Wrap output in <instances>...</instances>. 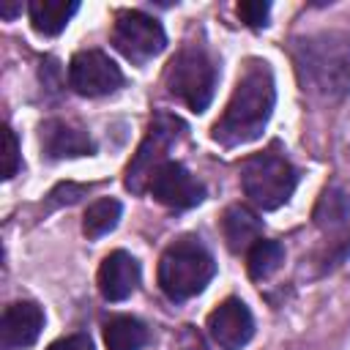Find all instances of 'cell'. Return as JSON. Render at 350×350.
I'll list each match as a JSON object with an SVG mask.
<instances>
[{
  "label": "cell",
  "mask_w": 350,
  "mask_h": 350,
  "mask_svg": "<svg viewBox=\"0 0 350 350\" xmlns=\"http://www.w3.org/2000/svg\"><path fill=\"white\" fill-rule=\"evenodd\" d=\"M276 101L273 74L265 60H249L235 82V90L221 112V118L213 123V139L224 148H235L243 142H252L262 134Z\"/></svg>",
  "instance_id": "cell-1"
},
{
  "label": "cell",
  "mask_w": 350,
  "mask_h": 350,
  "mask_svg": "<svg viewBox=\"0 0 350 350\" xmlns=\"http://www.w3.org/2000/svg\"><path fill=\"white\" fill-rule=\"evenodd\" d=\"M295 68L304 90L320 98H339L350 90V38L320 33L298 41Z\"/></svg>",
  "instance_id": "cell-2"
},
{
  "label": "cell",
  "mask_w": 350,
  "mask_h": 350,
  "mask_svg": "<svg viewBox=\"0 0 350 350\" xmlns=\"http://www.w3.org/2000/svg\"><path fill=\"white\" fill-rule=\"evenodd\" d=\"M213 273L216 262L205 243H200L197 238H180L170 243L159 260V284L172 301H183L202 293Z\"/></svg>",
  "instance_id": "cell-3"
},
{
  "label": "cell",
  "mask_w": 350,
  "mask_h": 350,
  "mask_svg": "<svg viewBox=\"0 0 350 350\" xmlns=\"http://www.w3.org/2000/svg\"><path fill=\"white\" fill-rule=\"evenodd\" d=\"M295 183H298L295 167L273 150L246 159V164L241 170V186H243L246 197L262 211H273V208L284 205L290 200Z\"/></svg>",
  "instance_id": "cell-4"
},
{
  "label": "cell",
  "mask_w": 350,
  "mask_h": 350,
  "mask_svg": "<svg viewBox=\"0 0 350 350\" xmlns=\"http://www.w3.org/2000/svg\"><path fill=\"white\" fill-rule=\"evenodd\" d=\"M167 90L180 98L189 109L202 112L211 98H213V88H216V66L213 60L202 52V49H180L170 66H167Z\"/></svg>",
  "instance_id": "cell-5"
},
{
  "label": "cell",
  "mask_w": 350,
  "mask_h": 350,
  "mask_svg": "<svg viewBox=\"0 0 350 350\" xmlns=\"http://www.w3.org/2000/svg\"><path fill=\"white\" fill-rule=\"evenodd\" d=\"M183 134V123L180 118L170 115V112H156L145 139L139 142L131 164L126 167V186L131 191H145L156 175V170L167 161V150L178 142V137Z\"/></svg>",
  "instance_id": "cell-6"
},
{
  "label": "cell",
  "mask_w": 350,
  "mask_h": 350,
  "mask_svg": "<svg viewBox=\"0 0 350 350\" xmlns=\"http://www.w3.org/2000/svg\"><path fill=\"white\" fill-rule=\"evenodd\" d=\"M112 44L131 63H148L164 49L167 36L153 16L142 11H120L112 27Z\"/></svg>",
  "instance_id": "cell-7"
},
{
  "label": "cell",
  "mask_w": 350,
  "mask_h": 350,
  "mask_svg": "<svg viewBox=\"0 0 350 350\" xmlns=\"http://www.w3.org/2000/svg\"><path fill=\"white\" fill-rule=\"evenodd\" d=\"M68 85L79 96H107L123 85V74L101 49H82L68 63Z\"/></svg>",
  "instance_id": "cell-8"
},
{
  "label": "cell",
  "mask_w": 350,
  "mask_h": 350,
  "mask_svg": "<svg viewBox=\"0 0 350 350\" xmlns=\"http://www.w3.org/2000/svg\"><path fill=\"white\" fill-rule=\"evenodd\" d=\"M148 189H150V194H153L161 205L178 208V211L194 208V205L202 200V194H205L202 183H200L183 164H178V161H164V164L156 170V175H153V180H150Z\"/></svg>",
  "instance_id": "cell-9"
},
{
  "label": "cell",
  "mask_w": 350,
  "mask_h": 350,
  "mask_svg": "<svg viewBox=\"0 0 350 350\" xmlns=\"http://www.w3.org/2000/svg\"><path fill=\"white\" fill-rule=\"evenodd\" d=\"M208 334L221 350H241L254 334V317L241 298H227L208 314Z\"/></svg>",
  "instance_id": "cell-10"
},
{
  "label": "cell",
  "mask_w": 350,
  "mask_h": 350,
  "mask_svg": "<svg viewBox=\"0 0 350 350\" xmlns=\"http://www.w3.org/2000/svg\"><path fill=\"white\" fill-rule=\"evenodd\" d=\"M139 284V262L129 252H109L98 268V290L107 301L129 298Z\"/></svg>",
  "instance_id": "cell-11"
},
{
  "label": "cell",
  "mask_w": 350,
  "mask_h": 350,
  "mask_svg": "<svg viewBox=\"0 0 350 350\" xmlns=\"http://www.w3.org/2000/svg\"><path fill=\"white\" fill-rule=\"evenodd\" d=\"M44 328V312L33 301H16L3 312V342L8 350L30 347Z\"/></svg>",
  "instance_id": "cell-12"
},
{
  "label": "cell",
  "mask_w": 350,
  "mask_h": 350,
  "mask_svg": "<svg viewBox=\"0 0 350 350\" xmlns=\"http://www.w3.org/2000/svg\"><path fill=\"white\" fill-rule=\"evenodd\" d=\"M41 142H44V150L52 156V159H66V156H88L93 153V142L88 137L85 129H79L77 123L71 120H46L41 126Z\"/></svg>",
  "instance_id": "cell-13"
},
{
  "label": "cell",
  "mask_w": 350,
  "mask_h": 350,
  "mask_svg": "<svg viewBox=\"0 0 350 350\" xmlns=\"http://www.w3.org/2000/svg\"><path fill=\"white\" fill-rule=\"evenodd\" d=\"M221 230H224V241L232 252H249L262 235V221L249 205L238 202V205H230L224 211Z\"/></svg>",
  "instance_id": "cell-14"
},
{
  "label": "cell",
  "mask_w": 350,
  "mask_h": 350,
  "mask_svg": "<svg viewBox=\"0 0 350 350\" xmlns=\"http://www.w3.org/2000/svg\"><path fill=\"white\" fill-rule=\"evenodd\" d=\"M77 11H79V3L74 0H33L27 5L33 30L44 36H57Z\"/></svg>",
  "instance_id": "cell-15"
},
{
  "label": "cell",
  "mask_w": 350,
  "mask_h": 350,
  "mask_svg": "<svg viewBox=\"0 0 350 350\" xmlns=\"http://www.w3.org/2000/svg\"><path fill=\"white\" fill-rule=\"evenodd\" d=\"M314 224L323 230H336L350 219V194L342 186H328L314 205Z\"/></svg>",
  "instance_id": "cell-16"
},
{
  "label": "cell",
  "mask_w": 350,
  "mask_h": 350,
  "mask_svg": "<svg viewBox=\"0 0 350 350\" xmlns=\"http://www.w3.org/2000/svg\"><path fill=\"white\" fill-rule=\"evenodd\" d=\"M104 342L109 350H142L148 328L134 317H112L104 325Z\"/></svg>",
  "instance_id": "cell-17"
},
{
  "label": "cell",
  "mask_w": 350,
  "mask_h": 350,
  "mask_svg": "<svg viewBox=\"0 0 350 350\" xmlns=\"http://www.w3.org/2000/svg\"><path fill=\"white\" fill-rule=\"evenodd\" d=\"M284 262V246L279 241H265L260 238L249 252H246V268L252 279H268L271 273L279 271V265Z\"/></svg>",
  "instance_id": "cell-18"
},
{
  "label": "cell",
  "mask_w": 350,
  "mask_h": 350,
  "mask_svg": "<svg viewBox=\"0 0 350 350\" xmlns=\"http://www.w3.org/2000/svg\"><path fill=\"white\" fill-rule=\"evenodd\" d=\"M120 219V202L112 200V197H104V200H96L88 211H85V219H82V230L88 238H101L107 235L109 230H115Z\"/></svg>",
  "instance_id": "cell-19"
},
{
  "label": "cell",
  "mask_w": 350,
  "mask_h": 350,
  "mask_svg": "<svg viewBox=\"0 0 350 350\" xmlns=\"http://www.w3.org/2000/svg\"><path fill=\"white\" fill-rule=\"evenodd\" d=\"M268 14H271V5L262 3V0H243V3H238V16L249 27H262L268 22Z\"/></svg>",
  "instance_id": "cell-20"
},
{
  "label": "cell",
  "mask_w": 350,
  "mask_h": 350,
  "mask_svg": "<svg viewBox=\"0 0 350 350\" xmlns=\"http://www.w3.org/2000/svg\"><path fill=\"white\" fill-rule=\"evenodd\" d=\"M3 178H14L19 170V142L8 126L3 129Z\"/></svg>",
  "instance_id": "cell-21"
},
{
  "label": "cell",
  "mask_w": 350,
  "mask_h": 350,
  "mask_svg": "<svg viewBox=\"0 0 350 350\" xmlns=\"http://www.w3.org/2000/svg\"><path fill=\"white\" fill-rule=\"evenodd\" d=\"M46 350H93V342L85 334H71V336H63V339L52 342Z\"/></svg>",
  "instance_id": "cell-22"
},
{
  "label": "cell",
  "mask_w": 350,
  "mask_h": 350,
  "mask_svg": "<svg viewBox=\"0 0 350 350\" xmlns=\"http://www.w3.org/2000/svg\"><path fill=\"white\" fill-rule=\"evenodd\" d=\"M183 350H208V347L202 345L200 336H194L191 331H186V345H183Z\"/></svg>",
  "instance_id": "cell-23"
},
{
  "label": "cell",
  "mask_w": 350,
  "mask_h": 350,
  "mask_svg": "<svg viewBox=\"0 0 350 350\" xmlns=\"http://www.w3.org/2000/svg\"><path fill=\"white\" fill-rule=\"evenodd\" d=\"M16 8H19V5H11V3H3V8H0V14H3L5 19H11V16L16 14Z\"/></svg>",
  "instance_id": "cell-24"
}]
</instances>
